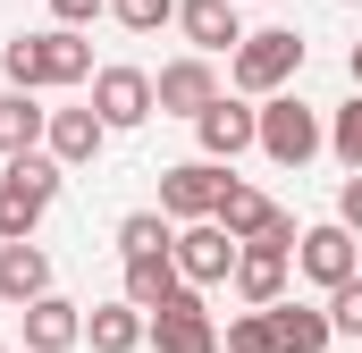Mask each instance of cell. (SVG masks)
Returning <instances> with one entry per match:
<instances>
[{
	"label": "cell",
	"mask_w": 362,
	"mask_h": 353,
	"mask_svg": "<svg viewBox=\"0 0 362 353\" xmlns=\"http://www.w3.org/2000/svg\"><path fill=\"white\" fill-rule=\"evenodd\" d=\"M0 76L8 92H59V85H93V42L68 25H42V34H17L0 42Z\"/></svg>",
	"instance_id": "6da1fadb"
},
{
	"label": "cell",
	"mask_w": 362,
	"mask_h": 353,
	"mask_svg": "<svg viewBox=\"0 0 362 353\" xmlns=\"http://www.w3.org/2000/svg\"><path fill=\"white\" fill-rule=\"evenodd\" d=\"M295 76H303V34L295 25H253L228 59L236 101H278V92H295Z\"/></svg>",
	"instance_id": "7a4b0ae2"
},
{
	"label": "cell",
	"mask_w": 362,
	"mask_h": 353,
	"mask_svg": "<svg viewBox=\"0 0 362 353\" xmlns=\"http://www.w3.org/2000/svg\"><path fill=\"white\" fill-rule=\"evenodd\" d=\"M59 185H68V169H59L51 152H25V160H8V169H0V244H34V227L51 219Z\"/></svg>",
	"instance_id": "3957f363"
},
{
	"label": "cell",
	"mask_w": 362,
	"mask_h": 353,
	"mask_svg": "<svg viewBox=\"0 0 362 353\" xmlns=\"http://www.w3.org/2000/svg\"><path fill=\"white\" fill-rule=\"evenodd\" d=\"M312 152H329L320 109H312V101H295V92L262 101V160H270V169H303Z\"/></svg>",
	"instance_id": "277c9868"
},
{
	"label": "cell",
	"mask_w": 362,
	"mask_h": 353,
	"mask_svg": "<svg viewBox=\"0 0 362 353\" xmlns=\"http://www.w3.org/2000/svg\"><path fill=\"white\" fill-rule=\"evenodd\" d=\"M194 143H202V160H219V169H236L245 152H262V101H211L202 118H194Z\"/></svg>",
	"instance_id": "5b68a950"
},
{
	"label": "cell",
	"mask_w": 362,
	"mask_h": 353,
	"mask_svg": "<svg viewBox=\"0 0 362 353\" xmlns=\"http://www.w3.org/2000/svg\"><path fill=\"white\" fill-rule=\"evenodd\" d=\"M236 236L219 227V219H194V227H177V244H169V261H177V277L185 286H228L236 277Z\"/></svg>",
	"instance_id": "8992f818"
},
{
	"label": "cell",
	"mask_w": 362,
	"mask_h": 353,
	"mask_svg": "<svg viewBox=\"0 0 362 353\" xmlns=\"http://www.w3.org/2000/svg\"><path fill=\"white\" fill-rule=\"evenodd\" d=\"M219 193H228V169L219 160H177V169H160V219L169 227H194V219L219 210Z\"/></svg>",
	"instance_id": "52a82bcc"
},
{
	"label": "cell",
	"mask_w": 362,
	"mask_h": 353,
	"mask_svg": "<svg viewBox=\"0 0 362 353\" xmlns=\"http://www.w3.org/2000/svg\"><path fill=\"white\" fill-rule=\"evenodd\" d=\"M295 269H303L320 294H337L346 277H362V244L337 227V219H312V227H303V244H295Z\"/></svg>",
	"instance_id": "ba28073f"
},
{
	"label": "cell",
	"mask_w": 362,
	"mask_h": 353,
	"mask_svg": "<svg viewBox=\"0 0 362 353\" xmlns=\"http://www.w3.org/2000/svg\"><path fill=\"white\" fill-rule=\"evenodd\" d=\"M219 92H228V85H219V68L185 51V59H169V68L152 76V109H160V118H185V126H194V118H202V109H211Z\"/></svg>",
	"instance_id": "9c48e42d"
},
{
	"label": "cell",
	"mask_w": 362,
	"mask_h": 353,
	"mask_svg": "<svg viewBox=\"0 0 362 353\" xmlns=\"http://www.w3.org/2000/svg\"><path fill=\"white\" fill-rule=\"evenodd\" d=\"M152 353H219V320H211L202 286H185L177 303L152 311Z\"/></svg>",
	"instance_id": "30bf717a"
},
{
	"label": "cell",
	"mask_w": 362,
	"mask_h": 353,
	"mask_svg": "<svg viewBox=\"0 0 362 353\" xmlns=\"http://www.w3.org/2000/svg\"><path fill=\"white\" fill-rule=\"evenodd\" d=\"M93 118H101L110 135L144 126V118H152V68H93Z\"/></svg>",
	"instance_id": "8fae6325"
},
{
	"label": "cell",
	"mask_w": 362,
	"mask_h": 353,
	"mask_svg": "<svg viewBox=\"0 0 362 353\" xmlns=\"http://www.w3.org/2000/svg\"><path fill=\"white\" fill-rule=\"evenodd\" d=\"M177 34L194 59H236L245 17H236V0H177Z\"/></svg>",
	"instance_id": "7c38bea8"
},
{
	"label": "cell",
	"mask_w": 362,
	"mask_h": 353,
	"mask_svg": "<svg viewBox=\"0 0 362 353\" xmlns=\"http://www.w3.org/2000/svg\"><path fill=\"white\" fill-rule=\"evenodd\" d=\"M286 269H295V253H278V244H245L228 286H236L245 311H278V303H286Z\"/></svg>",
	"instance_id": "4fadbf2b"
},
{
	"label": "cell",
	"mask_w": 362,
	"mask_h": 353,
	"mask_svg": "<svg viewBox=\"0 0 362 353\" xmlns=\"http://www.w3.org/2000/svg\"><path fill=\"white\" fill-rule=\"evenodd\" d=\"M17 320H25V353H76L85 345V303H68V294H42Z\"/></svg>",
	"instance_id": "5bb4252c"
},
{
	"label": "cell",
	"mask_w": 362,
	"mask_h": 353,
	"mask_svg": "<svg viewBox=\"0 0 362 353\" xmlns=\"http://www.w3.org/2000/svg\"><path fill=\"white\" fill-rule=\"evenodd\" d=\"M101 143H110V126L93 118V101H85V109H51V135H42V152H51L59 169H93V160H101Z\"/></svg>",
	"instance_id": "9a60e30c"
},
{
	"label": "cell",
	"mask_w": 362,
	"mask_h": 353,
	"mask_svg": "<svg viewBox=\"0 0 362 353\" xmlns=\"http://www.w3.org/2000/svg\"><path fill=\"white\" fill-rule=\"evenodd\" d=\"M42 294H59V286H51V253H42V244H0V303L25 311V303H42Z\"/></svg>",
	"instance_id": "2e32d148"
},
{
	"label": "cell",
	"mask_w": 362,
	"mask_h": 353,
	"mask_svg": "<svg viewBox=\"0 0 362 353\" xmlns=\"http://www.w3.org/2000/svg\"><path fill=\"white\" fill-rule=\"evenodd\" d=\"M85 345L93 353H135V345H152V320L118 294V303H93L85 311Z\"/></svg>",
	"instance_id": "e0dca14e"
},
{
	"label": "cell",
	"mask_w": 362,
	"mask_h": 353,
	"mask_svg": "<svg viewBox=\"0 0 362 353\" xmlns=\"http://www.w3.org/2000/svg\"><path fill=\"white\" fill-rule=\"evenodd\" d=\"M42 135H51V109H42L34 92H0V160L42 152Z\"/></svg>",
	"instance_id": "ac0fdd59"
},
{
	"label": "cell",
	"mask_w": 362,
	"mask_h": 353,
	"mask_svg": "<svg viewBox=\"0 0 362 353\" xmlns=\"http://www.w3.org/2000/svg\"><path fill=\"white\" fill-rule=\"evenodd\" d=\"M278 328V353H329L337 345V328H329V303H278L270 311Z\"/></svg>",
	"instance_id": "d6986e66"
},
{
	"label": "cell",
	"mask_w": 362,
	"mask_h": 353,
	"mask_svg": "<svg viewBox=\"0 0 362 353\" xmlns=\"http://www.w3.org/2000/svg\"><path fill=\"white\" fill-rule=\"evenodd\" d=\"M118 294L152 320L160 303H177V294H185V277H177V261H169V253H160V261H127V286H118Z\"/></svg>",
	"instance_id": "ffe728a7"
},
{
	"label": "cell",
	"mask_w": 362,
	"mask_h": 353,
	"mask_svg": "<svg viewBox=\"0 0 362 353\" xmlns=\"http://www.w3.org/2000/svg\"><path fill=\"white\" fill-rule=\"evenodd\" d=\"M169 244H177V227H169L160 210H127V219H118V261H160Z\"/></svg>",
	"instance_id": "44dd1931"
},
{
	"label": "cell",
	"mask_w": 362,
	"mask_h": 353,
	"mask_svg": "<svg viewBox=\"0 0 362 353\" xmlns=\"http://www.w3.org/2000/svg\"><path fill=\"white\" fill-rule=\"evenodd\" d=\"M329 152L346 160V176H362V92L337 109V118H329Z\"/></svg>",
	"instance_id": "7402d4cb"
},
{
	"label": "cell",
	"mask_w": 362,
	"mask_h": 353,
	"mask_svg": "<svg viewBox=\"0 0 362 353\" xmlns=\"http://www.w3.org/2000/svg\"><path fill=\"white\" fill-rule=\"evenodd\" d=\"M219 353H278L270 311H236V320H228V345H219Z\"/></svg>",
	"instance_id": "603a6c76"
},
{
	"label": "cell",
	"mask_w": 362,
	"mask_h": 353,
	"mask_svg": "<svg viewBox=\"0 0 362 353\" xmlns=\"http://www.w3.org/2000/svg\"><path fill=\"white\" fill-rule=\"evenodd\" d=\"M110 17L127 34H160V25H177V0H110Z\"/></svg>",
	"instance_id": "cb8c5ba5"
},
{
	"label": "cell",
	"mask_w": 362,
	"mask_h": 353,
	"mask_svg": "<svg viewBox=\"0 0 362 353\" xmlns=\"http://www.w3.org/2000/svg\"><path fill=\"white\" fill-rule=\"evenodd\" d=\"M329 328H337V337H362V277H346V286L329 294Z\"/></svg>",
	"instance_id": "d4e9b609"
},
{
	"label": "cell",
	"mask_w": 362,
	"mask_h": 353,
	"mask_svg": "<svg viewBox=\"0 0 362 353\" xmlns=\"http://www.w3.org/2000/svg\"><path fill=\"white\" fill-rule=\"evenodd\" d=\"M93 17H110V0H51V25H68V34H85Z\"/></svg>",
	"instance_id": "484cf974"
},
{
	"label": "cell",
	"mask_w": 362,
	"mask_h": 353,
	"mask_svg": "<svg viewBox=\"0 0 362 353\" xmlns=\"http://www.w3.org/2000/svg\"><path fill=\"white\" fill-rule=\"evenodd\" d=\"M337 227L362 244V176H346V185H337Z\"/></svg>",
	"instance_id": "4316f807"
},
{
	"label": "cell",
	"mask_w": 362,
	"mask_h": 353,
	"mask_svg": "<svg viewBox=\"0 0 362 353\" xmlns=\"http://www.w3.org/2000/svg\"><path fill=\"white\" fill-rule=\"evenodd\" d=\"M346 76H354V92H362V42H354V51H346Z\"/></svg>",
	"instance_id": "83f0119b"
},
{
	"label": "cell",
	"mask_w": 362,
	"mask_h": 353,
	"mask_svg": "<svg viewBox=\"0 0 362 353\" xmlns=\"http://www.w3.org/2000/svg\"><path fill=\"white\" fill-rule=\"evenodd\" d=\"M346 8H354V0H346Z\"/></svg>",
	"instance_id": "f1b7e54d"
},
{
	"label": "cell",
	"mask_w": 362,
	"mask_h": 353,
	"mask_svg": "<svg viewBox=\"0 0 362 353\" xmlns=\"http://www.w3.org/2000/svg\"><path fill=\"white\" fill-rule=\"evenodd\" d=\"M0 353H8V345H0Z\"/></svg>",
	"instance_id": "f546056e"
}]
</instances>
